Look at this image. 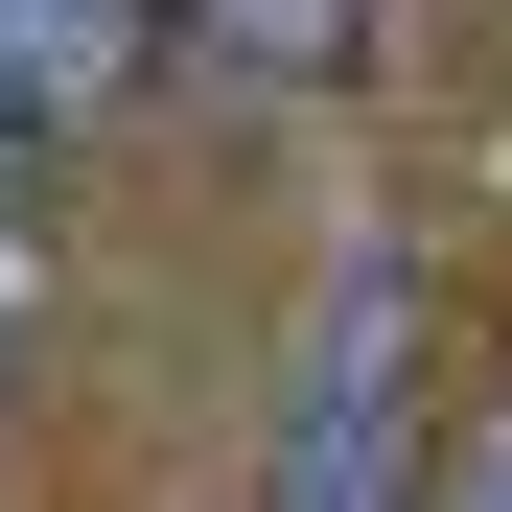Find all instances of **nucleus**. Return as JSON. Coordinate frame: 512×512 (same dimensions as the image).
I'll return each instance as SVG.
<instances>
[{"label": "nucleus", "mask_w": 512, "mask_h": 512, "mask_svg": "<svg viewBox=\"0 0 512 512\" xmlns=\"http://www.w3.org/2000/svg\"><path fill=\"white\" fill-rule=\"evenodd\" d=\"M419 326H396V256H326V326L280 373V512H419Z\"/></svg>", "instance_id": "1"}, {"label": "nucleus", "mask_w": 512, "mask_h": 512, "mask_svg": "<svg viewBox=\"0 0 512 512\" xmlns=\"http://www.w3.org/2000/svg\"><path fill=\"white\" fill-rule=\"evenodd\" d=\"M140 47H163V0H0V140H94L140 94Z\"/></svg>", "instance_id": "2"}, {"label": "nucleus", "mask_w": 512, "mask_h": 512, "mask_svg": "<svg viewBox=\"0 0 512 512\" xmlns=\"http://www.w3.org/2000/svg\"><path fill=\"white\" fill-rule=\"evenodd\" d=\"M443 512H512V419H489V443H466V489H443Z\"/></svg>", "instance_id": "3"}, {"label": "nucleus", "mask_w": 512, "mask_h": 512, "mask_svg": "<svg viewBox=\"0 0 512 512\" xmlns=\"http://www.w3.org/2000/svg\"><path fill=\"white\" fill-rule=\"evenodd\" d=\"M24 280H47V256H24V210H0V326H24Z\"/></svg>", "instance_id": "4"}, {"label": "nucleus", "mask_w": 512, "mask_h": 512, "mask_svg": "<svg viewBox=\"0 0 512 512\" xmlns=\"http://www.w3.org/2000/svg\"><path fill=\"white\" fill-rule=\"evenodd\" d=\"M0 350H24V326H0Z\"/></svg>", "instance_id": "5"}]
</instances>
